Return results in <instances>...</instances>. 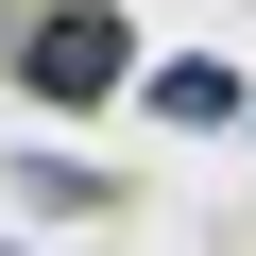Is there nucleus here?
<instances>
[{"instance_id":"1","label":"nucleus","mask_w":256,"mask_h":256,"mask_svg":"<svg viewBox=\"0 0 256 256\" xmlns=\"http://www.w3.org/2000/svg\"><path fill=\"white\" fill-rule=\"evenodd\" d=\"M0 68H18L34 120H68V102H120V86H137V34H120V0H34Z\"/></svg>"},{"instance_id":"2","label":"nucleus","mask_w":256,"mask_h":256,"mask_svg":"<svg viewBox=\"0 0 256 256\" xmlns=\"http://www.w3.org/2000/svg\"><path fill=\"white\" fill-rule=\"evenodd\" d=\"M137 102L171 120V137H239V120H256V86H239L222 52H171V68H137Z\"/></svg>"},{"instance_id":"3","label":"nucleus","mask_w":256,"mask_h":256,"mask_svg":"<svg viewBox=\"0 0 256 256\" xmlns=\"http://www.w3.org/2000/svg\"><path fill=\"white\" fill-rule=\"evenodd\" d=\"M18 188H34V205H120V188H102V171H86V154H52V137H34V154H18Z\"/></svg>"},{"instance_id":"4","label":"nucleus","mask_w":256,"mask_h":256,"mask_svg":"<svg viewBox=\"0 0 256 256\" xmlns=\"http://www.w3.org/2000/svg\"><path fill=\"white\" fill-rule=\"evenodd\" d=\"M239 137H256V120H239Z\"/></svg>"}]
</instances>
